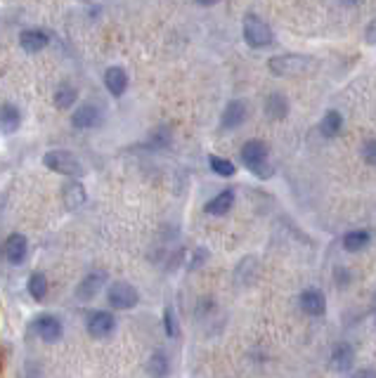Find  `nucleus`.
I'll list each match as a JSON object with an SVG mask.
<instances>
[{"instance_id":"nucleus-1","label":"nucleus","mask_w":376,"mask_h":378,"mask_svg":"<svg viewBox=\"0 0 376 378\" xmlns=\"http://www.w3.org/2000/svg\"><path fill=\"white\" fill-rule=\"evenodd\" d=\"M242 164L249 168L256 178H270L272 171H270V164H268V145L261 140H249L244 142L242 147Z\"/></svg>"},{"instance_id":"nucleus-2","label":"nucleus","mask_w":376,"mask_h":378,"mask_svg":"<svg viewBox=\"0 0 376 378\" xmlns=\"http://www.w3.org/2000/svg\"><path fill=\"white\" fill-rule=\"evenodd\" d=\"M242 31H244V41H246V45H249V48H254V50L268 48V45H272V41H275L270 24L265 22V19L258 17L256 12H249V15L244 17Z\"/></svg>"},{"instance_id":"nucleus-3","label":"nucleus","mask_w":376,"mask_h":378,"mask_svg":"<svg viewBox=\"0 0 376 378\" xmlns=\"http://www.w3.org/2000/svg\"><path fill=\"white\" fill-rule=\"evenodd\" d=\"M315 67V60L308 55H294V52H289V55H277L272 57L268 62V69L272 71L275 76H301L306 74L308 69Z\"/></svg>"},{"instance_id":"nucleus-4","label":"nucleus","mask_w":376,"mask_h":378,"mask_svg":"<svg viewBox=\"0 0 376 378\" xmlns=\"http://www.w3.org/2000/svg\"><path fill=\"white\" fill-rule=\"evenodd\" d=\"M43 166L50 168L53 173H60L69 180H79L83 175V164L76 159L74 154L62 152V149H55V152H48L43 156Z\"/></svg>"},{"instance_id":"nucleus-5","label":"nucleus","mask_w":376,"mask_h":378,"mask_svg":"<svg viewBox=\"0 0 376 378\" xmlns=\"http://www.w3.org/2000/svg\"><path fill=\"white\" fill-rule=\"evenodd\" d=\"M107 303L114 310H133L140 303V293L131 282H112L107 289Z\"/></svg>"},{"instance_id":"nucleus-6","label":"nucleus","mask_w":376,"mask_h":378,"mask_svg":"<svg viewBox=\"0 0 376 378\" xmlns=\"http://www.w3.org/2000/svg\"><path fill=\"white\" fill-rule=\"evenodd\" d=\"M86 329L93 338H107L116 331V317L107 310H93L86 317Z\"/></svg>"},{"instance_id":"nucleus-7","label":"nucleus","mask_w":376,"mask_h":378,"mask_svg":"<svg viewBox=\"0 0 376 378\" xmlns=\"http://www.w3.org/2000/svg\"><path fill=\"white\" fill-rule=\"evenodd\" d=\"M31 329H34L45 343H57L64 336V327L60 317L55 315H38L34 319V324H31Z\"/></svg>"},{"instance_id":"nucleus-8","label":"nucleus","mask_w":376,"mask_h":378,"mask_svg":"<svg viewBox=\"0 0 376 378\" xmlns=\"http://www.w3.org/2000/svg\"><path fill=\"white\" fill-rule=\"evenodd\" d=\"M105 284H107V272L102 270L88 272L79 282V286H76V298H79V301H93L97 293L105 289Z\"/></svg>"},{"instance_id":"nucleus-9","label":"nucleus","mask_w":376,"mask_h":378,"mask_svg":"<svg viewBox=\"0 0 376 378\" xmlns=\"http://www.w3.org/2000/svg\"><path fill=\"white\" fill-rule=\"evenodd\" d=\"M102 121V112L97 104H81L71 112V126L76 130H90L95 126H100Z\"/></svg>"},{"instance_id":"nucleus-10","label":"nucleus","mask_w":376,"mask_h":378,"mask_svg":"<svg viewBox=\"0 0 376 378\" xmlns=\"http://www.w3.org/2000/svg\"><path fill=\"white\" fill-rule=\"evenodd\" d=\"M246 116H249L246 102L244 100H232V102H228V107L223 109V114H220V128L235 130L246 121Z\"/></svg>"},{"instance_id":"nucleus-11","label":"nucleus","mask_w":376,"mask_h":378,"mask_svg":"<svg viewBox=\"0 0 376 378\" xmlns=\"http://www.w3.org/2000/svg\"><path fill=\"white\" fill-rule=\"evenodd\" d=\"M5 256H8V260L12 265H22L24 260H27L29 256V241L24 234H10L8 241H5Z\"/></svg>"},{"instance_id":"nucleus-12","label":"nucleus","mask_w":376,"mask_h":378,"mask_svg":"<svg viewBox=\"0 0 376 378\" xmlns=\"http://www.w3.org/2000/svg\"><path fill=\"white\" fill-rule=\"evenodd\" d=\"M19 45H22L24 52H31V55H34V52H41L48 48L50 36H48V31H43V29H27L19 34Z\"/></svg>"},{"instance_id":"nucleus-13","label":"nucleus","mask_w":376,"mask_h":378,"mask_svg":"<svg viewBox=\"0 0 376 378\" xmlns=\"http://www.w3.org/2000/svg\"><path fill=\"white\" fill-rule=\"evenodd\" d=\"M88 199V192L86 187L81 185L79 180H67V185L62 187V201L69 211H79V208L86 204Z\"/></svg>"},{"instance_id":"nucleus-14","label":"nucleus","mask_w":376,"mask_h":378,"mask_svg":"<svg viewBox=\"0 0 376 378\" xmlns=\"http://www.w3.org/2000/svg\"><path fill=\"white\" fill-rule=\"evenodd\" d=\"M301 310L310 317H322L327 312V301H324V293L308 289L301 293Z\"/></svg>"},{"instance_id":"nucleus-15","label":"nucleus","mask_w":376,"mask_h":378,"mask_svg":"<svg viewBox=\"0 0 376 378\" xmlns=\"http://www.w3.org/2000/svg\"><path fill=\"white\" fill-rule=\"evenodd\" d=\"M263 109H265V116H268V119L282 121V119H287V114H289V100L282 93H270L265 97Z\"/></svg>"},{"instance_id":"nucleus-16","label":"nucleus","mask_w":376,"mask_h":378,"mask_svg":"<svg viewBox=\"0 0 376 378\" xmlns=\"http://www.w3.org/2000/svg\"><path fill=\"white\" fill-rule=\"evenodd\" d=\"M19 126H22V112H19L17 104H0V130L3 133H17Z\"/></svg>"},{"instance_id":"nucleus-17","label":"nucleus","mask_w":376,"mask_h":378,"mask_svg":"<svg viewBox=\"0 0 376 378\" xmlns=\"http://www.w3.org/2000/svg\"><path fill=\"white\" fill-rule=\"evenodd\" d=\"M105 88L112 93V97H121L128 88V74L121 67H109L105 71Z\"/></svg>"},{"instance_id":"nucleus-18","label":"nucleus","mask_w":376,"mask_h":378,"mask_svg":"<svg viewBox=\"0 0 376 378\" xmlns=\"http://www.w3.org/2000/svg\"><path fill=\"white\" fill-rule=\"evenodd\" d=\"M232 206H235V189H223L204 206V211L209 215H225L232 211Z\"/></svg>"},{"instance_id":"nucleus-19","label":"nucleus","mask_w":376,"mask_h":378,"mask_svg":"<svg viewBox=\"0 0 376 378\" xmlns=\"http://www.w3.org/2000/svg\"><path fill=\"white\" fill-rule=\"evenodd\" d=\"M53 100H55L57 109L69 112V109L76 104V100H79V90H76L74 86H69V83H62V86H57V90L53 93Z\"/></svg>"},{"instance_id":"nucleus-20","label":"nucleus","mask_w":376,"mask_h":378,"mask_svg":"<svg viewBox=\"0 0 376 378\" xmlns=\"http://www.w3.org/2000/svg\"><path fill=\"white\" fill-rule=\"evenodd\" d=\"M332 364H334L336 371H350V369H353V364H355L353 348H350L348 343H339V345H336L334 353H332Z\"/></svg>"},{"instance_id":"nucleus-21","label":"nucleus","mask_w":376,"mask_h":378,"mask_svg":"<svg viewBox=\"0 0 376 378\" xmlns=\"http://www.w3.org/2000/svg\"><path fill=\"white\" fill-rule=\"evenodd\" d=\"M27 291H29V296L34 298V301H38V303L45 301V296H48V291H50L48 277H45L43 272H34V275H29Z\"/></svg>"},{"instance_id":"nucleus-22","label":"nucleus","mask_w":376,"mask_h":378,"mask_svg":"<svg viewBox=\"0 0 376 378\" xmlns=\"http://www.w3.org/2000/svg\"><path fill=\"white\" fill-rule=\"evenodd\" d=\"M147 374L152 378H166L168 371H171V362H168V355L166 353H152V357L147 360L145 364Z\"/></svg>"},{"instance_id":"nucleus-23","label":"nucleus","mask_w":376,"mask_h":378,"mask_svg":"<svg viewBox=\"0 0 376 378\" xmlns=\"http://www.w3.org/2000/svg\"><path fill=\"white\" fill-rule=\"evenodd\" d=\"M343 128V119L339 112H327L320 121V133L324 138H336Z\"/></svg>"},{"instance_id":"nucleus-24","label":"nucleus","mask_w":376,"mask_h":378,"mask_svg":"<svg viewBox=\"0 0 376 378\" xmlns=\"http://www.w3.org/2000/svg\"><path fill=\"white\" fill-rule=\"evenodd\" d=\"M369 232L365 230H355V232H348L346 237H343V249H346L348 253H358L362 249H367L369 244Z\"/></svg>"},{"instance_id":"nucleus-25","label":"nucleus","mask_w":376,"mask_h":378,"mask_svg":"<svg viewBox=\"0 0 376 378\" xmlns=\"http://www.w3.org/2000/svg\"><path fill=\"white\" fill-rule=\"evenodd\" d=\"M209 166H211V171L220 175V178H232V175L237 173V168L235 164H232L230 159H223V156H211L209 159Z\"/></svg>"},{"instance_id":"nucleus-26","label":"nucleus","mask_w":376,"mask_h":378,"mask_svg":"<svg viewBox=\"0 0 376 378\" xmlns=\"http://www.w3.org/2000/svg\"><path fill=\"white\" fill-rule=\"evenodd\" d=\"M171 145V130L168 128H159L152 133V138H149V147L152 149H164Z\"/></svg>"},{"instance_id":"nucleus-27","label":"nucleus","mask_w":376,"mask_h":378,"mask_svg":"<svg viewBox=\"0 0 376 378\" xmlns=\"http://www.w3.org/2000/svg\"><path fill=\"white\" fill-rule=\"evenodd\" d=\"M164 331H166L168 338H175V334H178V322H175L173 308H166L164 310Z\"/></svg>"},{"instance_id":"nucleus-28","label":"nucleus","mask_w":376,"mask_h":378,"mask_svg":"<svg viewBox=\"0 0 376 378\" xmlns=\"http://www.w3.org/2000/svg\"><path fill=\"white\" fill-rule=\"evenodd\" d=\"M362 159H365L367 166H374L376 168V140L365 142V147H362Z\"/></svg>"},{"instance_id":"nucleus-29","label":"nucleus","mask_w":376,"mask_h":378,"mask_svg":"<svg viewBox=\"0 0 376 378\" xmlns=\"http://www.w3.org/2000/svg\"><path fill=\"white\" fill-rule=\"evenodd\" d=\"M204 260H206V251L197 249V251H194V258H192V265H190V270H197L199 265H204Z\"/></svg>"},{"instance_id":"nucleus-30","label":"nucleus","mask_w":376,"mask_h":378,"mask_svg":"<svg viewBox=\"0 0 376 378\" xmlns=\"http://www.w3.org/2000/svg\"><path fill=\"white\" fill-rule=\"evenodd\" d=\"M365 36H367V43L369 45H376V19H372V24L367 26Z\"/></svg>"},{"instance_id":"nucleus-31","label":"nucleus","mask_w":376,"mask_h":378,"mask_svg":"<svg viewBox=\"0 0 376 378\" xmlns=\"http://www.w3.org/2000/svg\"><path fill=\"white\" fill-rule=\"evenodd\" d=\"M353 378H376V371L374 369H360Z\"/></svg>"}]
</instances>
